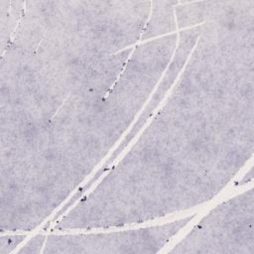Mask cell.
I'll list each match as a JSON object with an SVG mask.
<instances>
[{"label": "cell", "instance_id": "cell-6", "mask_svg": "<svg viewBox=\"0 0 254 254\" xmlns=\"http://www.w3.org/2000/svg\"><path fill=\"white\" fill-rule=\"evenodd\" d=\"M199 30H200V26H196V27L185 29L178 34V44H177V48L174 53V56L166 71L164 72L161 80L159 81L157 87L153 91L152 95L150 96L144 108L138 115L137 119L135 120L131 128L127 131L126 135H124L123 139L119 142V145L114 150H112L109 157L103 162V164L98 168V170L93 175H91L90 178L85 183H83L78 188V190L60 208L59 210L60 213L63 214L65 211H67L83 194L87 192V190H89L92 188L94 183H96L100 179V177L109 170V167L112 166V163L117 159L119 154L135 138V136L142 129V127H144L149 117L153 114L155 109L160 105L162 100L165 98L166 93L171 89L177 77L179 76L180 72L182 71L186 62L188 61L190 55L192 48L195 45V42L199 34Z\"/></svg>", "mask_w": 254, "mask_h": 254}, {"label": "cell", "instance_id": "cell-1", "mask_svg": "<svg viewBox=\"0 0 254 254\" xmlns=\"http://www.w3.org/2000/svg\"><path fill=\"white\" fill-rule=\"evenodd\" d=\"M254 0L217 1L162 107L54 230L139 224L218 194L254 149Z\"/></svg>", "mask_w": 254, "mask_h": 254}, {"label": "cell", "instance_id": "cell-9", "mask_svg": "<svg viewBox=\"0 0 254 254\" xmlns=\"http://www.w3.org/2000/svg\"><path fill=\"white\" fill-rule=\"evenodd\" d=\"M47 236L39 233L31 237L23 246L20 247V249L16 250L19 254H33V253H43L45 244H46Z\"/></svg>", "mask_w": 254, "mask_h": 254}, {"label": "cell", "instance_id": "cell-11", "mask_svg": "<svg viewBox=\"0 0 254 254\" xmlns=\"http://www.w3.org/2000/svg\"><path fill=\"white\" fill-rule=\"evenodd\" d=\"M253 180V167H250L248 172L243 176V178L236 184L237 186H243L247 183H250Z\"/></svg>", "mask_w": 254, "mask_h": 254}, {"label": "cell", "instance_id": "cell-3", "mask_svg": "<svg viewBox=\"0 0 254 254\" xmlns=\"http://www.w3.org/2000/svg\"><path fill=\"white\" fill-rule=\"evenodd\" d=\"M151 1H27L9 46L46 60L106 58L141 38Z\"/></svg>", "mask_w": 254, "mask_h": 254}, {"label": "cell", "instance_id": "cell-2", "mask_svg": "<svg viewBox=\"0 0 254 254\" xmlns=\"http://www.w3.org/2000/svg\"><path fill=\"white\" fill-rule=\"evenodd\" d=\"M178 34L112 55L44 125L0 142L1 232L32 231L88 180L166 71Z\"/></svg>", "mask_w": 254, "mask_h": 254}, {"label": "cell", "instance_id": "cell-4", "mask_svg": "<svg viewBox=\"0 0 254 254\" xmlns=\"http://www.w3.org/2000/svg\"><path fill=\"white\" fill-rule=\"evenodd\" d=\"M169 252L254 254V189L216 205Z\"/></svg>", "mask_w": 254, "mask_h": 254}, {"label": "cell", "instance_id": "cell-5", "mask_svg": "<svg viewBox=\"0 0 254 254\" xmlns=\"http://www.w3.org/2000/svg\"><path fill=\"white\" fill-rule=\"evenodd\" d=\"M195 217L136 229L78 234H49L43 250L50 253H157Z\"/></svg>", "mask_w": 254, "mask_h": 254}, {"label": "cell", "instance_id": "cell-8", "mask_svg": "<svg viewBox=\"0 0 254 254\" xmlns=\"http://www.w3.org/2000/svg\"><path fill=\"white\" fill-rule=\"evenodd\" d=\"M25 1H0V48L1 56L9 47L23 17Z\"/></svg>", "mask_w": 254, "mask_h": 254}, {"label": "cell", "instance_id": "cell-10", "mask_svg": "<svg viewBox=\"0 0 254 254\" xmlns=\"http://www.w3.org/2000/svg\"><path fill=\"white\" fill-rule=\"evenodd\" d=\"M26 234H6L0 237V254L13 252L25 239Z\"/></svg>", "mask_w": 254, "mask_h": 254}, {"label": "cell", "instance_id": "cell-7", "mask_svg": "<svg viewBox=\"0 0 254 254\" xmlns=\"http://www.w3.org/2000/svg\"><path fill=\"white\" fill-rule=\"evenodd\" d=\"M178 1H152L151 10L140 40L143 42L175 34V7Z\"/></svg>", "mask_w": 254, "mask_h": 254}]
</instances>
